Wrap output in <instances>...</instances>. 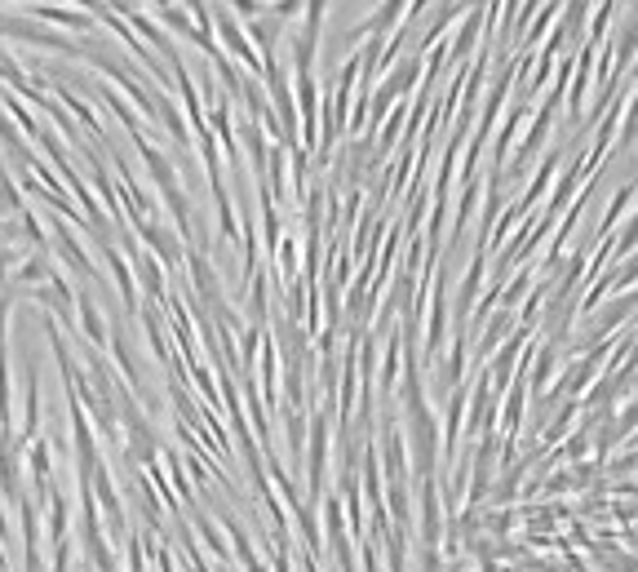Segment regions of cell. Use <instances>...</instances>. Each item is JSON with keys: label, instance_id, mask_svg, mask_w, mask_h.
<instances>
[{"label": "cell", "instance_id": "1", "mask_svg": "<svg viewBox=\"0 0 638 572\" xmlns=\"http://www.w3.org/2000/svg\"><path fill=\"white\" fill-rule=\"evenodd\" d=\"M328 457H333V413L315 408L306 422V453H302V471H306V502L319 506V497L328 493Z\"/></svg>", "mask_w": 638, "mask_h": 572}, {"label": "cell", "instance_id": "2", "mask_svg": "<svg viewBox=\"0 0 638 572\" xmlns=\"http://www.w3.org/2000/svg\"><path fill=\"white\" fill-rule=\"evenodd\" d=\"M213 9H218V14H213V40H218V49L240 71H249V76L262 80V58H257V49L249 45V36H244V23L231 14V9H222V5H213Z\"/></svg>", "mask_w": 638, "mask_h": 572}, {"label": "cell", "instance_id": "3", "mask_svg": "<svg viewBox=\"0 0 638 572\" xmlns=\"http://www.w3.org/2000/svg\"><path fill=\"white\" fill-rule=\"evenodd\" d=\"M129 227H133V240H138L142 249H147L164 271H169V275H178V271H182V258H187V244L178 240V231L164 227L160 218H138V222H129Z\"/></svg>", "mask_w": 638, "mask_h": 572}, {"label": "cell", "instance_id": "4", "mask_svg": "<svg viewBox=\"0 0 638 572\" xmlns=\"http://www.w3.org/2000/svg\"><path fill=\"white\" fill-rule=\"evenodd\" d=\"M0 40H14V45H36V49H58L63 58H80V40L67 32L36 23V18H0Z\"/></svg>", "mask_w": 638, "mask_h": 572}, {"label": "cell", "instance_id": "5", "mask_svg": "<svg viewBox=\"0 0 638 572\" xmlns=\"http://www.w3.org/2000/svg\"><path fill=\"white\" fill-rule=\"evenodd\" d=\"M49 249L63 258V267L76 275L80 284H98L94 258L85 253V244H80V236H76V227H71L67 218H58V213H54V222H49Z\"/></svg>", "mask_w": 638, "mask_h": 572}, {"label": "cell", "instance_id": "6", "mask_svg": "<svg viewBox=\"0 0 638 572\" xmlns=\"http://www.w3.org/2000/svg\"><path fill=\"white\" fill-rule=\"evenodd\" d=\"M129 142H133V151H138L142 169H147L151 187H156L160 196H169V191H178V187H182L178 165H173V160L164 156V147H160L156 138H151V129H133V134H129Z\"/></svg>", "mask_w": 638, "mask_h": 572}, {"label": "cell", "instance_id": "7", "mask_svg": "<svg viewBox=\"0 0 638 572\" xmlns=\"http://www.w3.org/2000/svg\"><path fill=\"white\" fill-rule=\"evenodd\" d=\"M444 497H439V475L435 479H421V510H417V537L421 550L430 555H444Z\"/></svg>", "mask_w": 638, "mask_h": 572}, {"label": "cell", "instance_id": "8", "mask_svg": "<svg viewBox=\"0 0 638 572\" xmlns=\"http://www.w3.org/2000/svg\"><path fill=\"white\" fill-rule=\"evenodd\" d=\"M430 320H426V342H421V355H426V364H435L439 355H444V337H448V280L444 271H435V280H430Z\"/></svg>", "mask_w": 638, "mask_h": 572}, {"label": "cell", "instance_id": "9", "mask_svg": "<svg viewBox=\"0 0 638 572\" xmlns=\"http://www.w3.org/2000/svg\"><path fill=\"white\" fill-rule=\"evenodd\" d=\"M40 528H45L49 546H58V541H71L76 537V510H71V497L63 493V488H49L45 497H40Z\"/></svg>", "mask_w": 638, "mask_h": 572}, {"label": "cell", "instance_id": "10", "mask_svg": "<svg viewBox=\"0 0 638 572\" xmlns=\"http://www.w3.org/2000/svg\"><path fill=\"white\" fill-rule=\"evenodd\" d=\"M98 249H102V262H107V275H111V284H116L120 302H125V315H138L142 293H138V280H133V267H129L125 249H120L116 240H102Z\"/></svg>", "mask_w": 638, "mask_h": 572}, {"label": "cell", "instance_id": "11", "mask_svg": "<svg viewBox=\"0 0 638 572\" xmlns=\"http://www.w3.org/2000/svg\"><path fill=\"white\" fill-rule=\"evenodd\" d=\"M76 333L85 337V346H107V333H111V324H107V315H102V306L94 298V284H80L76 289Z\"/></svg>", "mask_w": 638, "mask_h": 572}, {"label": "cell", "instance_id": "12", "mask_svg": "<svg viewBox=\"0 0 638 572\" xmlns=\"http://www.w3.org/2000/svg\"><path fill=\"white\" fill-rule=\"evenodd\" d=\"M483 280H488V249H479V244H475V253H470V267H466V275H461L457 302H452V311H457V329H461V333H466V324H470V311H475V302H479Z\"/></svg>", "mask_w": 638, "mask_h": 572}, {"label": "cell", "instance_id": "13", "mask_svg": "<svg viewBox=\"0 0 638 572\" xmlns=\"http://www.w3.org/2000/svg\"><path fill=\"white\" fill-rule=\"evenodd\" d=\"M40 417H45V404H40V369L27 360V369H23V422L14 426L18 448L32 444V439L40 435Z\"/></svg>", "mask_w": 638, "mask_h": 572}, {"label": "cell", "instance_id": "14", "mask_svg": "<svg viewBox=\"0 0 638 572\" xmlns=\"http://www.w3.org/2000/svg\"><path fill=\"white\" fill-rule=\"evenodd\" d=\"M32 18L54 32H67V36H80V32H94V14L85 9H71V5H58V0H36L32 5Z\"/></svg>", "mask_w": 638, "mask_h": 572}, {"label": "cell", "instance_id": "15", "mask_svg": "<svg viewBox=\"0 0 638 572\" xmlns=\"http://www.w3.org/2000/svg\"><path fill=\"white\" fill-rule=\"evenodd\" d=\"M23 493V448L14 435H0V502L14 506Z\"/></svg>", "mask_w": 638, "mask_h": 572}, {"label": "cell", "instance_id": "16", "mask_svg": "<svg viewBox=\"0 0 638 572\" xmlns=\"http://www.w3.org/2000/svg\"><path fill=\"white\" fill-rule=\"evenodd\" d=\"M466 369H470V333H452V346L448 355L439 360V386L444 391H457V386H466Z\"/></svg>", "mask_w": 638, "mask_h": 572}, {"label": "cell", "instance_id": "17", "mask_svg": "<svg viewBox=\"0 0 638 572\" xmlns=\"http://www.w3.org/2000/svg\"><path fill=\"white\" fill-rule=\"evenodd\" d=\"M528 116H532V107L528 102H514V107L506 111V120H501V134H497V142H492V169H506V160H510V147H514V138H519V129L528 125Z\"/></svg>", "mask_w": 638, "mask_h": 572}, {"label": "cell", "instance_id": "18", "mask_svg": "<svg viewBox=\"0 0 638 572\" xmlns=\"http://www.w3.org/2000/svg\"><path fill=\"white\" fill-rule=\"evenodd\" d=\"M0 151H5L9 165H14L18 173H27V169H32V160H36V147H32V142H27L23 134H18V125L9 120L5 107H0Z\"/></svg>", "mask_w": 638, "mask_h": 572}, {"label": "cell", "instance_id": "19", "mask_svg": "<svg viewBox=\"0 0 638 572\" xmlns=\"http://www.w3.org/2000/svg\"><path fill=\"white\" fill-rule=\"evenodd\" d=\"M399 373H404V333L390 329V333H386L382 364H377V386H382V395H395Z\"/></svg>", "mask_w": 638, "mask_h": 572}, {"label": "cell", "instance_id": "20", "mask_svg": "<svg viewBox=\"0 0 638 572\" xmlns=\"http://www.w3.org/2000/svg\"><path fill=\"white\" fill-rule=\"evenodd\" d=\"M554 173H559V151H550V156H545V160H541V169H537V173H532L528 191H523V196H519V200H514V204H510V209H514V213H519V218H528V213H532V209H537V200L545 196V187H550V182H554Z\"/></svg>", "mask_w": 638, "mask_h": 572}, {"label": "cell", "instance_id": "21", "mask_svg": "<svg viewBox=\"0 0 638 572\" xmlns=\"http://www.w3.org/2000/svg\"><path fill=\"white\" fill-rule=\"evenodd\" d=\"M94 89H98V98H102V107L111 111V116L120 120V125H125V134H133V129H147V120L138 116V111H133V102L120 94V89H111V85H98L94 80Z\"/></svg>", "mask_w": 638, "mask_h": 572}, {"label": "cell", "instance_id": "22", "mask_svg": "<svg viewBox=\"0 0 638 572\" xmlns=\"http://www.w3.org/2000/svg\"><path fill=\"white\" fill-rule=\"evenodd\" d=\"M634 196H638V187H634V182H625V187L612 196V209H607V213H603V222H599V240H612V236H616V227H621V218H625V213H630Z\"/></svg>", "mask_w": 638, "mask_h": 572}, {"label": "cell", "instance_id": "23", "mask_svg": "<svg viewBox=\"0 0 638 572\" xmlns=\"http://www.w3.org/2000/svg\"><path fill=\"white\" fill-rule=\"evenodd\" d=\"M18 231H23V240H27V249H32V253H49V227L40 222V213L32 209V204L18 213Z\"/></svg>", "mask_w": 638, "mask_h": 572}, {"label": "cell", "instance_id": "24", "mask_svg": "<svg viewBox=\"0 0 638 572\" xmlns=\"http://www.w3.org/2000/svg\"><path fill=\"white\" fill-rule=\"evenodd\" d=\"M27 209V196L23 187H18V178L0 165V218H18V213Z\"/></svg>", "mask_w": 638, "mask_h": 572}, {"label": "cell", "instance_id": "25", "mask_svg": "<svg viewBox=\"0 0 638 572\" xmlns=\"http://www.w3.org/2000/svg\"><path fill=\"white\" fill-rule=\"evenodd\" d=\"M160 18H164V27H169L173 36H182V40H191V45H200V32H195V23H191L187 9L169 5V9H160Z\"/></svg>", "mask_w": 638, "mask_h": 572}, {"label": "cell", "instance_id": "26", "mask_svg": "<svg viewBox=\"0 0 638 572\" xmlns=\"http://www.w3.org/2000/svg\"><path fill=\"white\" fill-rule=\"evenodd\" d=\"M9 515H14V506L0 502V546H14V519Z\"/></svg>", "mask_w": 638, "mask_h": 572}, {"label": "cell", "instance_id": "27", "mask_svg": "<svg viewBox=\"0 0 638 572\" xmlns=\"http://www.w3.org/2000/svg\"><path fill=\"white\" fill-rule=\"evenodd\" d=\"M142 5H147V0H142ZM151 5H156V9H169V5H178V0H151Z\"/></svg>", "mask_w": 638, "mask_h": 572}, {"label": "cell", "instance_id": "28", "mask_svg": "<svg viewBox=\"0 0 638 572\" xmlns=\"http://www.w3.org/2000/svg\"><path fill=\"white\" fill-rule=\"evenodd\" d=\"M328 572H337V568H328Z\"/></svg>", "mask_w": 638, "mask_h": 572}]
</instances>
